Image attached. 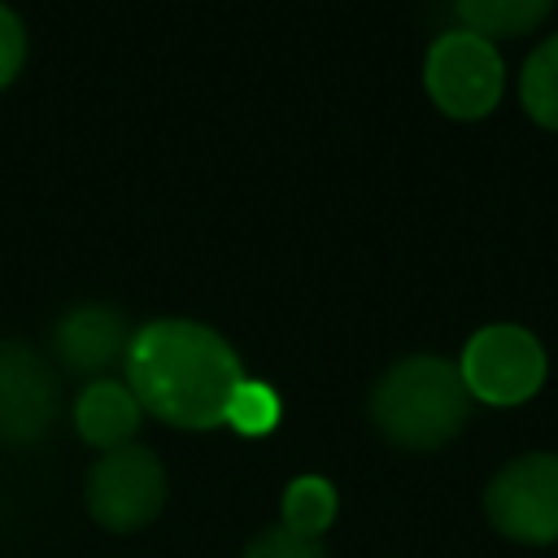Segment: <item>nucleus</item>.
Masks as SVG:
<instances>
[{
  "label": "nucleus",
  "mask_w": 558,
  "mask_h": 558,
  "mask_svg": "<svg viewBox=\"0 0 558 558\" xmlns=\"http://www.w3.org/2000/svg\"><path fill=\"white\" fill-rule=\"evenodd\" d=\"M166 506V466L148 445L105 449L87 475V510L109 532H140Z\"/></svg>",
  "instance_id": "39448f33"
},
{
  "label": "nucleus",
  "mask_w": 558,
  "mask_h": 558,
  "mask_svg": "<svg viewBox=\"0 0 558 558\" xmlns=\"http://www.w3.org/2000/svg\"><path fill=\"white\" fill-rule=\"evenodd\" d=\"M519 100L532 113V122L558 131V35H549L523 65Z\"/></svg>",
  "instance_id": "f8f14e48"
},
{
  "label": "nucleus",
  "mask_w": 558,
  "mask_h": 558,
  "mask_svg": "<svg viewBox=\"0 0 558 558\" xmlns=\"http://www.w3.org/2000/svg\"><path fill=\"white\" fill-rule=\"evenodd\" d=\"M554 0H453V13L462 17V31H475L484 39L493 35H527Z\"/></svg>",
  "instance_id": "9d476101"
},
{
  "label": "nucleus",
  "mask_w": 558,
  "mask_h": 558,
  "mask_svg": "<svg viewBox=\"0 0 558 558\" xmlns=\"http://www.w3.org/2000/svg\"><path fill=\"white\" fill-rule=\"evenodd\" d=\"M61 410L52 366L22 340H0V445H35Z\"/></svg>",
  "instance_id": "0eeeda50"
},
{
  "label": "nucleus",
  "mask_w": 558,
  "mask_h": 558,
  "mask_svg": "<svg viewBox=\"0 0 558 558\" xmlns=\"http://www.w3.org/2000/svg\"><path fill=\"white\" fill-rule=\"evenodd\" d=\"M140 414L144 410L135 401V392L118 379H92L74 401V427L96 449L131 445V436L140 427Z\"/></svg>",
  "instance_id": "1a4fd4ad"
},
{
  "label": "nucleus",
  "mask_w": 558,
  "mask_h": 558,
  "mask_svg": "<svg viewBox=\"0 0 558 558\" xmlns=\"http://www.w3.org/2000/svg\"><path fill=\"white\" fill-rule=\"evenodd\" d=\"M52 349L65 371L105 379L113 362H126L131 331L113 305H74L70 314H61L52 331Z\"/></svg>",
  "instance_id": "6e6552de"
},
{
  "label": "nucleus",
  "mask_w": 558,
  "mask_h": 558,
  "mask_svg": "<svg viewBox=\"0 0 558 558\" xmlns=\"http://www.w3.org/2000/svg\"><path fill=\"white\" fill-rule=\"evenodd\" d=\"M336 519V488L323 475H296L283 493V527L318 541Z\"/></svg>",
  "instance_id": "9b49d317"
},
{
  "label": "nucleus",
  "mask_w": 558,
  "mask_h": 558,
  "mask_svg": "<svg viewBox=\"0 0 558 558\" xmlns=\"http://www.w3.org/2000/svg\"><path fill=\"white\" fill-rule=\"evenodd\" d=\"M240 384L244 371L235 349L205 323L157 318L131 336L126 388L135 392L140 410H148L170 427L183 432L222 427Z\"/></svg>",
  "instance_id": "f257e3e1"
},
{
  "label": "nucleus",
  "mask_w": 558,
  "mask_h": 558,
  "mask_svg": "<svg viewBox=\"0 0 558 558\" xmlns=\"http://www.w3.org/2000/svg\"><path fill=\"white\" fill-rule=\"evenodd\" d=\"M227 423L240 432V436H266L275 423H279V397L270 384H257V379H244L227 405Z\"/></svg>",
  "instance_id": "ddd939ff"
},
{
  "label": "nucleus",
  "mask_w": 558,
  "mask_h": 558,
  "mask_svg": "<svg viewBox=\"0 0 558 558\" xmlns=\"http://www.w3.org/2000/svg\"><path fill=\"white\" fill-rule=\"evenodd\" d=\"M240 558H327V549H323V541L296 536L279 523V527H266Z\"/></svg>",
  "instance_id": "4468645a"
},
{
  "label": "nucleus",
  "mask_w": 558,
  "mask_h": 558,
  "mask_svg": "<svg viewBox=\"0 0 558 558\" xmlns=\"http://www.w3.org/2000/svg\"><path fill=\"white\" fill-rule=\"evenodd\" d=\"M471 414V392L462 371L445 357L414 353L388 366L371 392V423L384 440L401 449H440L449 445Z\"/></svg>",
  "instance_id": "f03ea898"
},
{
  "label": "nucleus",
  "mask_w": 558,
  "mask_h": 558,
  "mask_svg": "<svg viewBox=\"0 0 558 558\" xmlns=\"http://www.w3.org/2000/svg\"><path fill=\"white\" fill-rule=\"evenodd\" d=\"M427 96L449 118H484L501 100V57L475 31H445L423 65Z\"/></svg>",
  "instance_id": "423d86ee"
},
{
  "label": "nucleus",
  "mask_w": 558,
  "mask_h": 558,
  "mask_svg": "<svg viewBox=\"0 0 558 558\" xmlns=\"http://www.w3.org/2000/svg\"><path fill=\"white\" fill-rule=\"evenodd\" d=\"M488 523L519 545H558V453H523L484 488Z\"/></svg>",
  "instance_id": "20e7f679"
},
{
  "label": "nucleus",
  "mask_w": 558,
  "mask_h": 558,
  "mask_svg": "<svg viewBox=\"0 0 558 558\" xmlns=\"http://www.w3.org/2000/svg\"><path fill=\"white\" fill-rule=\"evenodd\" d=\"M458 371H462L471 401L523 405L545 384V349L527 327L493 323L466 340Z\"/></svg>",
  "instance_id": "7ed1b4c3"
},
{
  "label": "nucleus",
  "mask_w": 558,
  "mask_h": 558,
  "mask_svg": "<svg viewBox=\"0 0 558 558\" xmlns=\"http://www.w3.org/2000/svg\"><path fill=\"white\" fill-rule=\"evenodd\" d=\"M22 61H26V31H22L17 13L0 4V87H9L17 78Z\"/></svg>",
  "instance_id": "2eb2a0df"
}]
</instances>
